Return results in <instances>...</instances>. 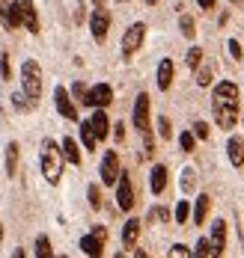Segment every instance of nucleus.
I'll return each instance as SVG.
<instances>
[{
	"label": "nucleus",
	"mask_w": 244,
	"mask_h": 258,
	"mask_svg": "<svg viewBox=\"0 0 244 258\" xmlns=\"http://www.w3.org/2000/svg\"><path fill=\"white\" fill-rule=\"evenodd\" d=\"M212 107H215V122L223 131L235 128V119H238V86L232 80H220L215 86V95H212Z\"/></svg>",
	"instance_id": "obj_1"
},
{
	"label": "nucleus",
	"mask_w": 244,
	"mask_h": 258,
	"mask_svg": "<svg viewBox=\"0 0 244 258\" xmlns=\"http://www.w3.org/2000/svg\"><path fill=\"white\" fill-rule=\"evenodd\" d=\"M42 175H45V181L48 184H60V175H63V149L57 146L54 140H45L42 143Z\"/></svg>",
	"instance_id": "obj_2"
},
{
	"label": "nucleus",
	"mask_w": 244,
	"mask_h": 258,
	"mask_svg": "<svg viewBox=\"0 0 244 258\" xmlns=\"http://www.w3.org/2000/svg\"><path fill=\"white\" fill-rule=\"evenodd\" d=\"M21 86H24V95L33 104L39 101V95H42V69H39L36 59H27L21 66Z\"/></svg>",
	"instance_id": "obj_3"
},
{
	"label": "nucleus",
	"mask_w": 244,
	"mask_h": 258,
	"mask_svg": "<svg viewBox=\"0 0 244 258\" xmlns=\"http://www.w3.org/2000/svg\"><path fill=\"white\" fill-rule=\"evenodd\" d=\"M105 240H108V229L99 226L92 234H83L81 237V252L83 255H92V258L105 255Z\"/></svg>",
	"instance_id": "obj_4"
},
{
	"label": "nucleus",
	"mask_w": 244,
	"mask_h": 258,
	"mask_svg": "<svg viewBox=\"0 0 244 258\" xmlns=\"http://www.w3.org/2000/svg\"><path fill=\"white\" fill-rule=\"evenodd\" d=\"M116 205H119V211L134 208V184H131L128 172H119V178H116Z\"/></svg>",
	"instance_id": "obj_5"
},
{
	"label": "nucleus",
	"mask_w": 244,
	"mask_h": 258,
	"mask_svg": "<svg viewBox=\"0 0 244 258\" xmlns=\"http://www.w3.org/2000/svg\"><path fill=\"white\" fill-rule=\"evenodd\" d=\"M131 122H134V128H137L140 137H143V134H149V128H152V122H149V95H146V92H140V95H137Z\"/></svg>",
	"instance_id": "obj_6"
},
{
	"label": "nucleus",
	"mask_w": 244,
	"mask_h": 258,
	"mask_svg": "<svg viewBox=\"0 0 244 258\" xmlns=\"http://www.w3.org/2000/svg\"><path fill=\"white\" fill-rule=\"evenodd\" d=\"M143 39H146V24L143 21H137L125 30V36H122V56H131V53L143 45Z\"/></svg>",
	"instance_id": "obj_7"
},
{
	"label": "nucleus",
	"mask_w": 244,
	"mask_h": 258,
	"mask_svg": "<svg viewBox=\"0 0 244 258\" xmlns=\"http://www.w3.org/2000/svg\"><path fill=\"white\" fill-rule=\"evenodd\" d=\"M54 104H57V113H60L63 119H69V122H78V107H75V101L69 98L66 86H57V89H54Z\"/></svg>",
	"instance_id": "obj_8"
},
{
	"label": "nucleus",
	"mask_w": 244,
	"mask_h": 258,
	"mask_svg": "<svg viewBox=\"0 0 244 258\" xmlns=\"http://www.w3.org/2000/svg\"><path fill=\"white\" fill-rule=\"evenodd\" d=\"M89 30H92V39H95L99 45L108 39V30H110V12L108 9L99 6V9L92 12V18H89Z\"/></svg>",
	"instance_id": "obj_9"
},
{
	"label": "nucleus",
	"mask_w": 244,
	"mask_h": 258,
	"mask_svg": "<svg viewBox=\"0 0 244 258\" xmlns=\"http://www.w3.org/2000/svg\"><path fill=\"white\" fill-rule=\"evenodd\" d=\"M0 21H3V27L9 33L18 30L21 27V6L18 3H9V0H0Z\"/></svg>",
	"instance_id": "obj_10"
},
{
	"label": "nucleus",
	"mask_w": 244,
	"mask_h": 258,
	"mask_svg": "<svg viewBox=\"0 0 244 258\" xmlns=\"http://www.w3.org/2000/svg\"><path fill=\"white\" fill-rule=\"evenodd\" d=\"M113 101V89H110L108 83H95L92 89H86V107H108Z\"/></svg>",
	"instance_id": "obj_11"
},
{
	"label": "nucleus",
	"mask_w": 244,
	"mask_h": 258,
	"mask_svg": "<svg viewBox=\"0 0 244 258\" xmlns=\"http://www.w3.org/2000/svg\"><path fill=\"white\" fill-rule=\"evenodd\" d=\"M119 155L116 152H105V157H102V181L108 184V187H113L116 184V178H119Z\"/></svg>",
	"instance_id": "obj_12"
},
{
	"label": "nucleus",
	"mask_w": 244,
	"mask_h": 258,
	"mask_svg": "<svg viewBox=\"0 0 244 258\" xmlns=\"http://www.w3.org/2000/svg\"><path fill=\"white\" fill-rule=\"evenodd\" d=\"M212 255H223L226 249V220H215L212 223Z\"/></svg>",
	"instance_id": "obj_13"
},
{
	"label": "nucleus",
	"mask_w": 244,
	"mask_h": 258,
	"mask_svg": "<svg viewBox=\"0 0 244 258\" xmlns=\"http://www.w3.org/2000/svg\"><path fill=\"white\" fill-rule=\"evenodd\" d=\"M21 6V24L27 27L30 33H39V15H36V3L33 0H18Z\"/></svg>",
	"instance_id": "obj_14"
},
{
	"label": "nucleus",
	"mask_w": 244,
	"mask_h": 258,
	"mask_svg": "<svg viewBox=\"0 0 244 258\" xmlns=\"http://www.w3.org/2000/svg\"><path fill=\"white\" fill-rule=\"evenodd\" d=\"M89 125H92V134H95L99 140H108V134H110V119H108V113H105V107H95V113H92Z\"/></svg>",
	"instance_id": "obj_15"
},
{
	"label": "nucleus",
	"mask_w": 244,
	"mask_h": 258,
	"mask_svg": "<svg viewBox=\"0 0 244 258\" xmlns=\"http://www.w3.org/2000/svg\"><path fill=\"white\" fill-rule=\"evenodd\" d=\"M226 155L232 166H244V140L241 137H229L226 140Z\"/></svg>",
	"instance_id": "obj_16"
},
{
	"label": "nucleus",
	"mask_w": 244,
	"mask_h": 258,
	"mask_svg": "<svg viewBox=\"0 0 244 258\" xmlns=\"http://www.w3.org/2000/svg\"><path fill=\"white\" fill-rule=\"evenodd\" d=\"M149 187H152L155 196L164 193V187H167V166H164V163H155V166H152V172H149Z\"/></svg>",
	"instance_id": "obj_17"
},
{
	"label": "nucleus",
	"mask_w": 244,
	"mask_h": 258,
	"mask_svg": "<svg viewBox=\"0 0 244 258\" xmlns=\"http://www.w3.org/2000/svg\"><path fill=\"white\" fill-rule=\"evenodd\" d=\"M170 86H173V59H167V56H164L161 62H158V89L167 92Z\"/></svg>",
	"instance_id": "obj_18"
},
{
	"label": "nucleus",
	"mask_w": 244,
	"mask_h": 258,
	"mask_svg": "<svg viewBox=\"0 0 244 258\" xmlns=\"http://www.w3.org/2000/svg\"><path fill=\"white\" fill-rule=\"evenodd\" d=\"M60 149H63V157H66L72 166H81V149H78V143H75L72 137H66V140L60 143Z\"/></svg>",
	"instance_id": "obj_19"
},
{
	"label": "nucleus",
	"mask_w": 244,
	"mask_h": 258,
	"mask_svg": "<svg viewBox=\"0 0 244 258\" xmlns=\"http://www.w3.org/2000/svg\"><path fill=\"white\" fill-rule=\"evenodd\" d=\"M209 208H212V196H197V205H193V223L197 226H203L206 223V217H209Z\"/></svg>",
	"instance_id": "obj_20"
},
{
	"label": "nucleus",
	"mask_w": 244,
	"mask_h": 258,
	"mask_svg": "<svg viewBox=\"0 0 244 258\" xmlns=\"http://www.w3.org/2000/svg\"><path fill=\"white\" fill-rule=\"evenodd\" d=\"M137 237H140V220H134V217H131V220L122 226V243L131 249V246L137 243Z\"/></svg>",
	"instance_id": "obj_21"
},
{
	"label": "nucleus",
	"mask_w": 244,
	"mask_h": 258,
	"mask_svg": "<svg viewBox=\"0 0 244 258\" xmlns=\"http://www.w3.org/2000/svg\"><path fill=\"white\" fill-rule=\"evenodd\" d=\"M18 169V143H9L6 146V175H15Z\"/></svg>",
	"instance_id": "obj_22"
},
{
	"label": "nucleus",
	"mask_w": 244,
	"mask_h": 258,
	"mask_svg": "<svg viewBox=\"0 0 244 258\" xmlns=\"http://www.w3.org/2000/svg\"><path fill=\"white\" fill-rule=\"evenodd\" d=\"M81 140H83V149H86V152H95L99 137L92 134V125H89V122H83V125H81Z\"/></svg>",
	"instance_id": "obj_23"
},
{
	"label": "nucleus",
	"mask_w": 244,
	"mask_h": 258,
	"mask_svg": "<svg viewBox=\"0 0 244 258\" xmlns=\"http://www.w3.org/2000/svg\"><path fill=\"white\" fill-rule=\"evenodd\" d=\"M179 30H182L185 39H193V36H197V24H193V18H190V15H179Z\"/></svg>",
	"instance_id": "obj_24"
},
{
	"label": "nucleus",
	"mask_w": 244,
	"mask_h": 258,
	"mask_svg": "<svg viewBox=\"0 0 244 258\" xmlns=\"http://www.w3.org/2000/svg\"><path fill=\"white\" fill-rule=\"evenodd\" d=\"M36 255H39V258H51V255H54L51 240H48L45 234H39V237H36Z\"/></svg>",
	"instance_id": "obj_25"
},
{
	"label": "nucleus",
	"mask_w": 244,
	"mask_h": 258,
	"mask_svg": "<svg viewBox=\"0 0 244 258\" xmlns=\"http://www.w3.org/2000/svg\"><path fill=\"white\" fill-rule=\"evenodd\" d=\"M193 72H197V86H209V83H212V66H203V62H200Z\"/></svg>",
	"instance_id": "obj_26"
},
{
	"label": "nucleus",
	"mask_w": 244,
	"mask_h": 258,
	"mask_svg": "<svg viewBox=\"0 0 244 258\" xmlns=\"http://www.w3.org/2000/svg\"><path fill=\"white\" fill-rule=\"evenodd\" d=\"M188 217H190V205H188V199H182V202L176 205V223H179V226H185V223H188Z\"/></svg>",
	"instance_id": "obj_27"
},
{
	"label": "nucleus",
	"mask_w": 244,
	"mask_h": 258,
	"mask_svg": "<svg viewBox=\"0 0 244 258\" xmlns=\"http://www.w3.org/2000/svg\"><path fill=\"white\" fill-rule=\"evenodd\" d=\"M86 196H89V208H92V211H99V208H102V190H99L95 184H89Z\"/></svg>",
	"instance_id": "obj_28"
},
{
	"label": "nucleus",
	"mask_w": 244,
	"mask_h": 258,
	"mask_svg": "<svg viewBox=\"0 0 244 258\" xmlns=\"http://www.w3.org/2000/svg\"><path fill=\"white\" fill-rule=\"evenodd\" d=\"M158 137H161V140H170V137H173V125H170L167 116H158Z\"/></svg>",
	"instance_id": "obj_29"
},
{
	"label": "nucleus",
	"mask_w": 244,
	"mask_h": 258,
	"mask_svg": "<svg viewBox=\"0 0 244 258\" xmlns=\"http://www.w3.org/2000/svg\"><path fill=\"white\" fill-rule=\"evenodd\" d=\"M193 187H197V172H193V169H185V172H182V190L190 193Z\"/></svg>",
	"instance_id": "obj_30"
},
{
	"label": "nucleus",
	"mask_w": 244,
	"mask_h": 258,
	"mask_svg": "<svg viewBox=\"0 0 244 258\" xmlns=\"http://www.w3.org/2000/svg\"><path fill=\"white\" fill-rule=\"evenodd\" d=\"M30 98L27 95H24V92H15V95H12V107H15V110H21V113H27L30 107H33V104H27Z\"/></svg>",
	"instance_id": "obj_31"
},
{
	"label": "nucleus",
	"mask_w": 244,
	"mask_h": 258,
	"mask_svg": "<svg viewBox=\"0 0 244 258\" xmlns=\"http://www.w3.org/2000/svg\"><path fill=\"white\" fill-rule=\"evenodd\" d=\"M185 62H188V69H197L203 62V48H190L188 56H185Z\"/></svg>",
	"instance_id": "obj_32"
},
{
	"label": "nucleus",
	"mask_w": 244,
	"mask_h": 258,
	"mask_svg": "<svg viewBox=\"0 0 244 258\" xmlns=\"http://www.w3.org/2000/svg\"><path fill=\"white\" fill-rule=\"evenodd\" d=\"M179 143H182V149H185V152H193V143H197L193 131H182V134H179Z\"/></svg>",
	"instance_id": "obj_33"
},
{
	"label": "nucleus",
	"mask_w": 244,
	"mask_h": 258,
	"mask_svg": "<svg viewBox=\"0 0 244 258\" xmlns=\"http://www.w3.org/2000/svg\"><path fill=\"white\" fill-rule=\"evenodd\" d=\"M193 255H212V240H209V237H200V240H197Z\"/></svg>",
	"instance_id": "obj_34"
},
{
	"label": "nucleus",
	"mask_w": 244,
	"mask_h": 258,
	"mask_svg": "<svg viewBox=\"0 0 244 258\" xmlns=\"http://www.w3.org/2000/svg\"><path fill=\"white\" fill-rule=\"evenodd\" d=\"M0 72H3V80H12V66H9V53L0 56Z\"/></svg>",
	"instance_id": "obj_35"
},
{
	"label": "nucleus",
	"mask_w": 244,
	"mask_h": 258,
	"mask_svg": "<svg viewBox=\"0 0 244 258\" xmlns=\"http://www.w3.org/2000/svg\"><path fill=\"white\" fill-rule=\"evenodd\" d=\"M193 137L197 140H209V125L206 122H193Z\"/></svg>",
	"instance_id": "obj_36"
},
{
	"label": "nucleus",
	"mask_w": 244,
	"mask_h": 258,
	"mask_svg": "<svg viewBox=\"0 0 244 258\" xmlns=\"http://www.w3.org/2000/svg\"><path fill=\"white\" fill-rule=\"evenodd\" d=\"M167 217H170L167 208H152V211H149V220H152V223H155V220H158V223H167Z\"/></svg>",
	"instance_id": "obj_37"
},
{
	"label": "nucleus",
	"mask_w": 244,
	"mask_h": 258,
	"mask_svg": "<svg viewBox=\"0 0 244 258\" xmlns=\"http://www.w3.org/2000/svg\"><path fill=\"white\" fill-rule=\"evenodd\" d=\"M226 48H229V53H232V59H244V51H241V45H238L235 39H229Z\"/></svg>",
	"instance_id": "obj_38"
},
{
	"label": "nucleus",
	"mask_w": 244,
	"mask_h": 258,
	"mask_svg": "<svg viewBox=\"0 0 244 258\" xmlns=\"http://www.w3.org/2000/svg\"><path fill=\"white\" fill-rule=\"evenodd\" d=\"M72 92H75V98H78V101H86V86H83V83H75V86H72Z\"/></svg>",
	"instance_id": "obj_39"
},
{
	"label": "nucleus",
	"mask_w": 244,
	"mask_h": 258,
	"mask_svg": "<svg viewBox=\"0 0 244 258\" xmlns=\"http://www.w3.org/2000/svg\"><path fill=\"white\" fill-rule=\"evenodd\" d=\"M170 255H190V249L185 246V243H176V246L170 249Z\"/></svg>",
	"instance_id": "obj_40"
},
{
	"label": "nucleus",
	"mask_w": 244,
	"mask_h": 258,
	"mask_svg": "<svg viewBox=\"0 0 244 258\" xmlns=\"http://www.w3.org/2000/svg\"><path fill=\"white\" fill-rule=\"evenodd\" d=\"M113 137H116V143H122V140H125V125H122V122H116V125H113Z\"/></svg>",
	"instance_id": "obj_41"
},
{
	"label": "nucleus",
	"mask_w": 244,
	"mask_h": 258,
	"mask_svg": "<svg viewBox=\"0 0 244 258\" xmlns=\"http://www.w3.org/2000/svg\"><path fill=\"white\" fill-rule=\"evenodd\" d=\"M200 3V9H215V0H197Z\"/></svg>",
	"instance_id": "obj_42"
},
{
	"label": "nucleus",
	"mask_w": 244,
	"mask_h": 258,
	"mask_svg": "<svg viewBox=\"0 0 244 258\" xmlns=\"http://www.w3.org/2000/svg\"><path fill=\"white\" fill-rule=\"evenodd\" d=\"M0 243H3V223H0Z\"/></svg>",
	"instance_id": "obj_43"
},
{
	"label": "nucleus",
	"mask_w": 244,
	"mask_h": 258,
	"mask_svg": "<svg viewBox=\"0 0 244 258\" xmlns=\"http://www.w3.org/2000/svg\"><path fill=\"white\" fill-rule=\"evenodd\" d=\"M149 3H158V0H149Z\"/></svg>",
	"instance_id": "obj_44"
},
{
	"label": "nucleus",
	"mask_w": 244,
	"mask_h": 258,
	"mask_svg": "<svg viewBox=\"0 0 244 258\" xmlns=\"http://www.w3.org/2000/svg\"><path fill=\"white\" fill-rule=\"evenodd\" d=\"M232 3H238V0H232Z\"/></svg>",
	"instance_id": "obj_45"
}]
</instances>
